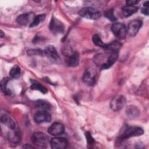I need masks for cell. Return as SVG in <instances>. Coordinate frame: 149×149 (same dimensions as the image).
<instances>
[{
    "label": "cell",
    "instance_id": "obj_3",
    "mask_svg": "<svg viewBox=\"0 0 149 149\" xmlns=\"http://www.w3.org/2000/svg\"><path fill=\"white\" fill-rule=\"evenodd\" d=\"M31 141L33 144L39 148L47 147L49 143L48 137L42 132H35L31 136Z\"/></svg>",
    "mask_w": 149,
    "mask_h": 149
},
{
    "label": "cell",
    "instance_id": "obj_5",
    "mask_svg": "<svg viewBox=\"0 0 149 149\" xmlns=\"http://www.w3.org/2000/svg\"><path fill=\"white\" fill-rule=\"evenodd\" d=\"M126 102L125 97L122 95H118L113 97L109 104L111 109L117 112L120 111L125 106Z\"/></svg>",
    "mask_w": 149,
    "mask_h": 149
},
{
    "label": "cell",
    "instance_id": "obj_23",
    "mask_svg": "<svg viewBox=\"0 0 149 149\" xmlns=\"http://www.w3.org/2000/svg\"><path fill=\"white\" fill-rule=\"evenodd\" d=\"M21 70L20 68L17 65L13 66L10 70L9 74L12 78L17 79L20 76Z\"/></svg>",
    "mask_w": 149,
    "mask_h": 149
},
{
    "label": "cell",
    "instance_id": "obj_10",
    "mask_svg": "<svg viewBox=\"0 0 149 149\" xmlns=\"http://www.w3.org/2000/svg\"><path fill=\"white\" fill-rule=\"evenodd\" d=\"M142 22L140 20H133L131 21L129 24L127 29V34L131 37L135 36L138 33L139 30L142 26Z\"/></svg>",
    "mask_w": 149,
    "mask_h": 149
},
{
    "label": "cell",
    "instance_id": "obj_6",
    "mask_svg": "<svg viewBox=\"0 0 149 149\" xmlns=\"http://www.w3.org/2000/svg\"><path fill=\"white\" fill-rule=\"evenodd\" d=\"M111 30L113 34L119 39H123L127 34L126 26L120 23H115L111 26Z\"/></svg>",
    "mask_w": 149,
    "mask_h": 149
},
{
    "label": "cell",
    "instance_id": "obj_22",
    "mask_svg": "<svg viewBox=\"0 0 149 149\" xmlns=\"http://www.w3.org/2000/svg\"><path fill=\"white\" fill-rule=\"evenodd\" d=\"M126 114L130 118H136L139 115V111L136 107L129 106L126 109Z\"/></svg>",
    "mask_w": 149,
    "mask_h": 149
},
{
    "label": "cell",
    "instance_id": "obj_14",
    "mask_svg": "<svg viewBox=\"0 0 149 149\" xmlns=\"http://www.w3.org/2000/svg\"><path fill=\"white\" fill-rule=\"evenodd\" d=\"M65 130L64 126L59 122L52 123L48 129V132L52 136H59L62 134Z\"/></svg>",
    "mask_w": 149,
    "mask_h": 149
},
{
    "label": "cell",
    "instance_id": "obj_17",
    "mask_svg": "<svg viewBox=\"0 0 149 149\" xmlns=\"http://www.w3.org/2000/svg\"><path fill=\"white\" fill-rule=\"evenodd\" d=\"M139 9V8L136 5H126L122 8V14L125 17H129L136 12Z\"/></svg>",
    "mask_w": 149,
    "mask_h": 149
},
{
    "label": "cell",
    "instance_id": "obj_15",
    "mask_svg": "<svg viewBox=\"0 0 149 149\" xmlns=\"http://www.w3.org/2000/svg\"><path fill=\"white\" fill-rule=\"evenodd\" d=\"M66 57V64L70 67H75L79 65V58L77 52L73 51L72 52L65 55Z\"/></svg>",
    "mask_w": 149,
    "mask_h": 149
},
{
    "label": "cell",
    "instance_id": "obj_1",
    "mask_svg": "<svg viewBox=\"0 0 149 149\" xmlns=\"http://www.w3.org/2000/svg\"><path fill=\"white\" fill-rule=\"evenodd\" d=\"M118 57V52L110 51L108 54H99L96 55L94 58V62L102 69L109 68L116 62Z\"/></svg>",
    "mask_w": 149,
    "mask_h": 149
},
{
    "label": "cell",
    "instance_id": "obj_4",
    "mask_svg": "<svg viewBox=\"0 0 149 149\" xmlns=\"http://www.w3.org/2000/svg\"><path fill=\"white\" fill-rule=\"evenodd\" d=\"M79 15L88 19L97 20L101 17V13L95 8L92 7H84L79 11Z\"/></svg>",
    "mask_w": 149,
    "mask_h": 149
},
{
    "label": "cell",
    "instance_id": "obj_30",
    "mask_svg": "<svg viewBox=\"0 0 149 149\" xmlns=\"http://www.w3.org/2000/svg\"><path fill=\"white\" fill-rule=\"evenodd\" d=\"M141 13L144 15H148V8H144L141 9Z\"/></svg>",
    "mask_w": 149,
    "mask_h": 149
},
{
    "label": "cell",
    "instance_id": "obj_19",
    "mask_svg": "<svg viewBox=\"0 0 149 149\" xmlns=\"http://www.w3.org/2000/svg\"><path fill=\"white\" fill-rule=\"evenodd\" d=\"M31 84L30 86L31 89L34 90H38L40 92L42 93L43 94H45L47 93L48 91L47 89L44 86L41 85L40 83L34 80H31Z\"/></svg>",
    "mask_w": 149,
    "mask_h": 149
},
{
    "label": "cell",
    "instance_id": "obj_13",
    "mask_svg": "<svg viewBox=\"0 0 149 149\" xmlns=\"http://www.w3.org/2000/svg\"><path fill=\"white\" fill-rule=\"evenodd\" d=\"M49 28L54 33H61L64 30V25L58 19L53 17L50 21Z\"/></svg>",
    "mask_w": 149,
    "mask_h": 149
},
{
    "label": "cell",
    "instance_id": "obj_32",
    "mask_svg": "<svg viewBox=\"0 0 149 149\" xmlns=\"http://www.w3.org/2000/svg\"><path fill=\"white\" fill-rule=\"evenodd\" d=\"M143 5L144 6L146 7V8H148V1H146L144 3H143Z\"/></svg>",
    "mask_w": 149,
    "mask_h": 149
},
{
    "label": "cell",
    "instance_id": "obj_7",
    "mask_svg": "<svg viewBox=\"0 0 149 149\" xmlns=\"http://www.w3.org/2000/svg\"><path fill=\"white\" fill-rule=\"evenodd\" d=\"M96 76L97 73L95 69L88 68L83 73V81L88 86H93L96 82Z\"/></svg>",
    "mask_w": 149,
    "mask_h": 149
},
{
    "label": "cell",
    "instance_id": "obj_12",
    "mask_svg": "<svg viewBox=\"0 0 149 149\" xmlns=\"http://www.w3.org/2000/svg\"><path fill=\"white\" fill-rule=\"evenodd\" d=\"M49 143L53 149H63L68 145L67 139L64 137H54L51 140Z\"/></svg>",
    "mask_w": 149,
    "mask_h": 149
},
{
    "label": "cell",
    "instance_id": "obj_18",
    "mask_svg": "<svg viewBox=\"0 0 149 149\" xmlns=\"http://www.w3.org/2000/svg\"><path fill=\"white\" fill-rule=\"evenodd\" d=\"M1 122L6 125L7 127L10 128V129H15L16 125L15 121L8 115H3L1 117Z\"/></svg>",
    "mask_w": 149,
    "mask_h": 149
},
{
    "label": "cell",
    "instance_id": "obj_21",
    "mask_svg": "<svg viewBox=\"0 0 149 149\" xmlns=\"http://www.w3.org/2000/svg\"><path fill=\"white\" fill-rule=\"evenodd\" d=\"M120 47H121V44H120V43L119 42V41H112V42L107 44L105 48L108 49L109 51L118 52V51L120 48Z\"/></svg>",
    "mask_w": 149,
    "mask_h": 149
},
{
    "label": "cell",
    "instance_id": "obj_28",
    "mask_svg": "<svg viewBox=\"0 0 149 149\" xmlns=\"http://www.w3.org/2000/svg\"><path fill=\"white\" fill-rule=\"evenodd\" d=\"M86 139L87 140V143L88 144H93L94 143V139L92 137L91 135L90 134V132H87L86 133Z\"/></svg>",
    "mask_w": 149,
    "mask_h": 149
},
{
    "label": "cell",
    "instance_id": "obj_9",
    "mask_svg": "<svg viewBox=\"0 0 149 149\" xmlns=\"http://www.w3.org/2000/svg\"><path fill=\"white\" fill-rule=\"evenodd\" d=\"M34 13L33 12H27L19 15L16 18L17 23L22 26L30 25L34 19Z\"/></svg>",
    "mask_w": 149,
    "mask_h": 149
},
{
    "label": "cell",
    "instance_id": "obj_29",
    "mask_svg": "<svg viewBox=\"0 0 149 149\" xmlns=\"http://www.w3.org/2000/svg\"><path fill=\"white\" fill-rule=\"evenodd\" d=\"M126 2L127 5H136L139 2V1H136V0H129V1H127Z\"/></svg>",
    "mask_w": 149,
    "mask_h": 149
},
{
    "label": "cell",
    "instance_id": "obj_27",
    "mask_svg": "<svg viewBox=\"0 0 149 149\" xmlns=\"http://www.w3.org/2000/svg\"><path fill=\"white\" fill-rule=\"evenodd\" d=\"M104 15L105 17H107L111 21L115 22L117 20V18L116 17V16L114 14L113 9H108L106 11H105L104 13Z\"/></svg>",
    "mask_w": 149,
    "mask_h": 149
},
{
    "label": "cell",
    "instance_id": "obj_2",
    "mask_svg": "<svg viewBox=\"0 0 149 149\" xmlns=\"http://www.w3.org/2000/svg\"><path fill=\"white\" fill-rule=\"evenodd\" d=\"M143 133L144 131L143 129L140 127L126 125L122 128L119 137L120 139H125L132 137L141 136Z\"/></svg>",
    "mask_w": 149,
    "mask_h": 149
},
{
    "label": "cell",
    "instance_id": "obj_26",
    "mask_svg": "<svg viewBox=\"0 0 149 149\" xmlns=\"http://www.w3.org/2000/svg\"><path fill=\"white\" fill-rule=\"evenodd\" d=\"M8 81H9V79L8 78H4L1 81V90L5 95H10L11 94L10 90L7 88V83Z\"/></svg>",
    "mask_w": 149,
    "mask_h": 149
},
{
    "label": "cell",
    "instance_id": "obj_33",
    "mask_svg": "<svg viewBox=\"0 0 149 149\" xmlns=\"http://www.w3.org/2000/svg\"><path fill=\"white\" fill-rule=\"evenodd\" d=\"M3 36H4V34H3V31L1 30V37L2 38V37H3Z\"/></svg>",
    "mask_w": 149,
    "mask_h": 149
},
{
    "label": "cell",
    "instance_id": "obj_11",
    "mask_svg": "<svg viewBox=\"0 0 149 149\" xmlns=\"http://www.w3.org/2000/svg\"><path fill=\"white\" fill-rule=\"evenodd\" d=\"M44 53L47 57L52 62L56 63L60 60L57 50L53 45H48L44 49Z\"/></svg>",
    "mask_w": 149,
    "mask_h": 149
},
{
    "label": "cell",
    "instance_id": "obj_16",
    "mask_svg": "<svg viewBox=\"0 0 149 149\" xmlns=\"http://www.w3.org/2000/svg\"><path fill=\"white\" fill-rule=\"evenodd\" d=\"M8 133V139L12 143H18L21 139V134L19 130L15 129H11Z\"/></svg>",
    "mask_w": 149,
    "mask_h": 149
},
{
    "label": "cell",
    "instance_id": "obj_31",
    "mask_svg": "<svg viewBox=\"0 0 149 149\" xmlns=\"http://www.w3.org/2000/svg\"><path fill=\"white\" fill-rule=\"evenodd\" d=\"M23 148H34V147L30 146V144H25L24 146H23Z\"/></svg>",
    "mask_w": 149,
    "mask_h": 149
},
{
    "label": "cell",
    "instance_id": "obj_20",
    "mask_svg": "<svg viewBox=\"0 0 149 149\" xmlns=\"http://www.w3.org/2000/svg\"><path fill=\"white\" fill-rule=\"evenodd\" d=\"M36 107L40 110L48 111L50 109V104L44 100H38L36 102Z\"/></svg>",
    "mask_w": 149,
    "mask_h": 149
},
{
    "label": "cell",
    "instance_id": "obj_8",
    "mask_svg": "<svg viewBox=\"0 0 149 149\" xmlns=\"http://www.w3.org/2000/svg\"><path fill=\"white\" fill-rule=\"evenodd\" d=\"M34 120L37 124L49 122L51 120V115L48 111L40 110L34 114Z\"/></svg>",
    "mask_w": 149,
    "mask_h": 149
},
{
    "label": "cell",
    "instance_id": "obj_25",
    "mask_svg": "<svg viewBox=\"0 0 149 149\" xmlns=\"http://www.w3.org/2000/svg\"><path fill=\"white\" fill-rule=\"evenodd\" d=\"M92 40L95 45L104 48H105L107 44L103 42V41L101 40V39L100 38V36L98 34H94L92 37Z\"/></svg>",
    "mask_w": 149,
    "mask_h": 149
},
{
    "label": "cell",
    "instance_id": "obj_24",
    "mask_svg": "<svg viewBox=\"0 0 149 149\" xmlns=\"http://www.w3.org/2000/svg\"><path fill=\"white\" fill-rule=\"evenodd\" d=\"M45 18V14H40L36 16H35L33 21L31 23V24L29 26L30 27H34L37 26H38L41 22H42Z\"/></svg>",
    "mask_w": 149,
    "mask_h": 149
}]
</instances>
